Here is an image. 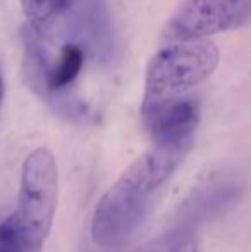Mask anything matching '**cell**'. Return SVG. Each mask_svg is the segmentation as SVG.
Wrapping results in <instances>:
<instances>
[{"mask_svg": "<svg viewBox=\"0 0 251 252\" xmlns=\"http://www.w3.org/2000/svg\"><path fill=\"white\" fill-rule=\"evenodd\" d=\"M189 150L191 146L153 143L127 166L95 208L91 237L98 247H117L136 232Z\"/></svg>", "mask_w": 251, "mask_h": 252, "instance_id": "obj_1", "label": "cell"}, {"mask_svg": "<svg viewBox=\"0 0 251 252\" xmlns=\"http://www.w3.org/2000/svg\"><path fill=\"white\" fill-rule=\"evenodd\" d=\"M28 26L50 47L54 40L77 45L98 62L114 50L112 24L104 0H21Z\"/></svg>", "mask_w": 251, "mask_h": 252, "instance_id": "obj_2", "label": "cell"}, {"mask_svg": "<svg viewBox=\"0 0 251 252\" xmlns=\"http://www.w3.org/2000/svg\"><path fill=\"white\" fill-rule=\"evenodd\" d=\"M217 63L218 50L210 41H186L162 48L148 63L141 106L182 100L212 76Z\"/></svg>", "mask_w": 251, "mask_h": 252, "instance_id": "obj_3", "label": "cell"}, {"mask_svg": "<svg viewBox=\"0 0 251 252\" xmlns=\"http://www.w3.org/2000/svg\"><path fill=\"white\" fill-rule=\"evenodd\" d=\"M57 163L50 151L38 148L24 159L19 196L12 216L28 232L45 242L57 211Z\"/></svg>", "mask_w": 251, "mask_h": 252, "instance_id": "obj_4", "label": "cell"}, {"mask_svg": "<svg viewBox=\"0 0 251 252\" xmlns=\"http://www.w3.org/2000/svg\"><path fill=\"white\" fill-rule=\"evenodd\" d=\"M251 21V0H182L164 30L169 43L203 41Z\"/></svg>", "mask_w": 251, "mask_h": 252, "instance_id": "obj_5", "label": "cell"}, {"mask_svg": "<svg viewBox=\"0 0 251 252\" xmlns=\"http://www.w3.org/2000/svg\"><path fill=\"white\" fill-rule=\"evenodd\" d=\"M141 115L153 143L193 146L200 119L198 103L194 100L182 98L162 105L141 106Z\"/></svg>", "mask_w": 251, "mask_h": 252, "instance_id": "obj_6", "label": "cell"}, {"mask_svg": "<svg viewBox=\"0 0 251 252\" xmlns=\"http://www.w3.org/2000/svg\"><path fill=\"white\" fill-rule=\"evenodd\" d=\"M236 194V187L229 186V184H222V180H215V184H208L207 187L201 189L200 194L193 197V202L188 209H186V218L188 221L182 223L179 226H188L191 228L189 223H194L196 218H205L207 213L217 211L220 204H224L225 199L232 197Z\"/></svg>", "mask_w": 251, "mask_h": 252, "instance_id": "obj_7", "label": "cell"}, {"mask_svg": "<svg viewBox=\"0 0 251 252\" xmlns=\"http://www.w3.org/2000/svg\"><path fill=\"white\" fill-rule=\"evenodd\" d=\"M43 240L30 233L12 215L0 223V252H41Z\"/></svg>", "mask_w": 251, "mask_h": 252, "instance_id": "obj_8", "label": "cell"}, {"mask_svg": "<svg viewBox=\"0 0 251 252\" xmlns=\"http://www.w3.org/2000/svg\"><path fill=\"white\" fill-rule=\"evenodd\" d=\"M133 252H200V244L193 228L176 226Z\"/></svg>", "mask_w": 251, "mask_h": 252, "instance_id": "obj_9", "label": "cell"}, {"mask_svg": "<svg viewBox=\"0 0 251 252\" xmlns=\"http://www.w3.org/2000/svg\"><path fill=\"white\" fill-rule=\"evenodd\" d=\"M3 98V81H2V74H0V103H2Z\"/></svg>", "mask_w": 251, "mask_h": 252, "instance_id": "obj_10", "label": "cell"}]
</instances>
